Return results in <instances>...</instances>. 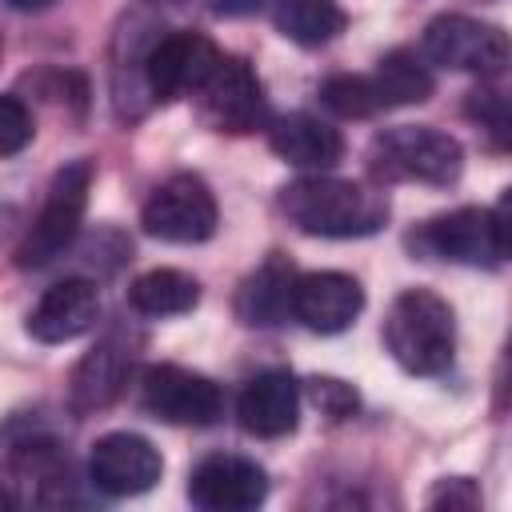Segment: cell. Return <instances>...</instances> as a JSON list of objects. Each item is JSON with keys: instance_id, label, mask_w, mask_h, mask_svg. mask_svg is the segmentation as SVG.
<instances>
[{"instance_id": "obj_14", "label": "cell", "mask_w": 512, "mask_h": 512, "mask_svg": "<svg viewBox=\"0 0 512 512\" xmlns=\"http://www.w3.org/2000/svg\"><path fill=\"white\" fill-rule=\"evenodd\" d=\"M100 320V292L92 280H60L28 312V336L40 344H68Z\"/></svg>"}, {"instance_id": "obj_13", "label": "cell", "mask_w": 512, "mask_h": 512, "mask_svg": "<svg viewBox=\"0 0 512 512\" xmlns=\"http://www.w3.org/2000/svg\"><path fill=\"white\" fill-rule=\"evenodd\" d=\"M360 308H364V288L344 272H304L292 280L288 312L320 336L344 332L360 316Z\"/></svg>"}, {"instance_id": "obj_1", "label": "cell", "mask_w": 512, "mask_h": 512, "mask_svg": "<svg viewBox=\"0 0 512 512\" xmlns=\"http://www.w3.org/2000/svg\"><path fill=\"white\" fill-rule=\"evenodd\" d=\"M280 212L288 216V224H296L308 236L356 240V236H372L384 228L388 196L368 184L316 172V176H300L280 188Z\"/></svg>"}, {"instance_id": "obj_4", "label": "cell", "mask_w": 512, "mask_h": 512, "mask_svg": "<svg viewBox=\"0 0 512 512\" xmlns=\"http://www.w3.org/2000/svg\"><path fill=\"white\" fill-rule=\"evenodd\" d=\"M88 188H92V164L88 160H68L52 176L48 196L40 204V216L32 220L24 240L16 244V268L32 272V268H44L56 256H64V248L80 232V220L88 208Z\"/></svg>"}, {"instance_id": "obj_22", "label": "cell", "mask_w": 512, "mask_h": 512, "mask_svg": "<svg viewBox=\"0 0 512 512\" xmlns=\"http://www.w3.org/2000/svg\"><path fill=\"white\" fill-rule=\"evenodd\" d=\"M320 100L344 116V120H364V116H376L380 112V100H376V88L368 76H352V72H340V76H328L320 84Z\"/></svg>"}, {"instance_id": "obj_5", "label": "cell", "mask_w": 512, "mask_h": 512, "mask_svg": "<svg viewBox=\"0 0 512 512\" xmlns=\"http://www.w3.org/2000/svg\"><path fill=\"white\" fill-rule=\"evenodd\" d=\"M416 244L440 260L468 268H496L508 256L504 244V204L500 208H456L420 228Z\"/></svg>"}, {"instance_id": "obj_18", "label": "cell", "mask_w": 512, "mask_h": 512, "mask_svg": "<svg viewBox=\"0 0 512 512\" xmlns=\"http://www.w3.org/2000/svg\"><path fill=\"white\" fill-rule=\"evenodd\" d=\"M368 80L376 88L380 108H404V104H420V100L432 96V72L412 48L384 52Z\"/></svg>"}, {"instance_id": "obj_29", "label": "cell", "mask_w": 512, "mask_h": 512, "mask_svg": "<svg viewBox=\"0 0 512 512\" xmlns=\"http://www.w3.org/2000/svg\"><path fill=\"white\" fill-rule=\"evenodd\" d=\"M148 4H188V0H148Z\"/></svg>"}, {"instance_id": "obj_11", "label": "cell", "mask_w": 512, "mask_h": 512, "mask_svg": "<svg viewBox=\"0 0 512 512\" xmlns=\"http://www.w3.org/2000/svg\"><path fill=\"white\" fill-rule=\"evenodd\" d=\"M220 48L200 36V32H172L152 44L144 56V80L156 100H176V96H196V88L208 80L216 68Z\"/></svg>"}, {"instance_id": "obj_21", "label": "cell", "mask_w": 512, "mask_h": 512, "mask_svg": "<svg viewBox=\"0 0 512 512\" xmlns=\"http://www.w3.org/2000/svg\"><path fill=\"white\" fill-rule=\"evenodd\" d=\"M292 268H284L280 260H268L244 288H240V316L244 324H276L288 312V296H292Z\"/></svg>"}, {"instance_id": "obj_7", "label": "cell", "mask_w": 512, "mask_h": 512, "mask_svg": "<svg viewBox=\"0 0 512 512\" xmlns=\"http://www.w3.org/2000/svg\"><path fill=\"white\" fill-rule=\"evenodd\" d=\"M424 56L452 72L472 76H500L508 68V36L496 24L472 16H436L424 28Z\"/></svg>"}, {"instance_id": "obj_2", "label": "cell", "mask_w": 512, "mask_h": 512, "mask_svg": "<svg viewBox=\"0 0 512 512\" xmlns=\"http://www.w3.org/2000/svg\"><path fill=\"white\" fill-rule=\"evenodd\" d=\"M384 348L412 376H440L456 356V316L428 288H404L384 316Z\"/></svg>"}, {"instance_id": "obj_17", "label": "cell", "mask_w": 512, "mask_h": 512, "mask_svg": "<svg viewBox=\"0 0 512 512\" xmlns=\"http://www.w3.org/2000/svg\"><path fill=\"white\" fill-rule=\"evenodd\" d=\"M268 148H272L280 160H288V164H296V168H316V172L340 164V156H344L340 132H336L332 124L308 116V112H288V116H280V120L268 128Z\"/></svg>"}, {"instance_id": "obj_9", "label": "cell", "mask_w": 512, "mask_h": 512, "mask_svg": "<svg viewBox=\"0 0 512 512\" xmlns=\"http://www.w3.org/2000/svg\"><path fill=\"white\" fill-rule=\"evenodd\" d=\"M192 100L200 108V120L216 132H252L268 116L264 88H260L256 72L248 68V60L224 56V52Z\"/></svg>"}, {"instance_id": "obj_26", "label": "cell", "mask_w": 512, "mask_h": 512, "mask_svg": "<svg viewBox=\"0 0 512 512\" xmlns=\"http://www.w3.org/2000/svg\"><path fill=\"white\" fill-rule=\"evenodd\" d=\"M468 116L472 120H484L488 124V132L496 136V140H504V132H508V104H504V96L500 92H472L468 96Z\"/></svg>"}, {"instance_id": "obj_25", "label": "cell", "mask_w": 512, "mask_h": 512, "mask_svg": "<svg viewBox=\"0 0 512 512\" xmlns=\"http://www.w3.org/2000/svg\"><path fill=\"white\" fill-rule=\"evenodd\" d=\"M476 504H480V488L468 476H444L428 492V508H476Z\"/></svg>"}, {"instance_id": "obj_20", "label": "cell", "mask_w": 512, "mask_h": 512, "mask_svg": "<svg viewBox=\"0 0 512 512\" xmlns=\"http://www.w3.org/2000/svg\"><path fill=\"white\" fill-rule=\"evenodd\" d=\"M276 28L300 48H320L344 28V8L340 0H276Z\"/></svg>"}, {"instance_id": "obj_27", "label": "cell", "mask_w": 512, "mask_h": 512, "mask_svg": "<svg viewBox=\"0 0 512 512\" xmlns=\"http://www.w3.org/2000/svg\"><path fill=\"white\" fill-rule=\"evenodd\" d=\"M8 8H16V12H40V8H48L52 0H4Z\"/></svg>"}, {"instance_id": "obj_3", "label": "cell", "mask_w": 512, "mask_h": 512, "mask_svg": "<svg viewBox=\"0 0 512 512\" xmlns=\"http://www.w3.org/2000/svg\"><path fill=\"white\" fill-rule=\"evenodd\" d=\"M372 172L392 184H432L448 188L460 180L464 148L456 136L428 124H396L372 136L368 144Z\"/></svg>"}, {"instance_id": "obj_10", "label": "cell", "mask_w": 512, "mask_h": 512, "mask_svg": "<svg viewBox=\"0 0 512 512\" xmlns=\"http://www.w3.org/2000/svg\"><path fill=\"white\" fill-rule=\"evenodd\" d=\"M160 472H164L160 452L152 448V440L136 432H108L88 452V480L96 492L112 500L148 492L160 480Z\"/></svg>"}, {"instance_id": "obj_12", "label": "cell", "mask_w": 512, "mask_h": 512, "mask_svg": "<svg viewBox=\"0 0 512 512\" xmlns=\"http://www.w3.org/2000/svg\"><path fill=\"white\" fill-rule=\"evenodd\" d=\"M268 476L244 456H208L188 476V500L204 512H248L264 504Z\"/></svg>"}, {"instance_id": "obj_23", "label": "cell", "mask_w": 512, "mask_h": 512, "mask_svg": "<svg viewBox=\"0 0 512 512\" xmlns=\"http://www.w3.org/2000/svg\"><path fill=\"white\" fill-rule=\"evenodd\" d=\"M308 400H312L324 416H332V420H344V416H352V412L360 408L356 388L344 384V380H336V376H312V380H308Z\"/></svg>"}, {"instance_id": "obj_19", "label": "cell", "mask_w": 512, "mask_h": 512, "mask_svg": "<svg viewBox=\"0 0 512 512\" xmlns=\"http://www.w3.org/2000/svg\"><path fill=\"white\" fill-rule=\"evenodd\" d=\"M128 304L144 316H184L200 304V284L176 268H152L132 280Z\"/></svg>"}, {"instance_id": "obj_16", "label": "cell", "mask_w": 512, "mask_h": 512, "mask_svg": "<svg viewBox=\"0 0 512 512\" xmlns=\"http://www.w3.org/2000/svg\"><path fill=\"white\" fill-rule=\"evenodd\" d=\"M128 372H132L128 344L120 336H104L72 368V380H68V404H72V412H100V408H108L124 392Z\"/></svg>"}, {"instance_id": "obj_15", "label": "cell", "mask_w": 512, "mask_h": 512, "mask_svg": "<svg viewBox=\"0 0 512 512\" xmlns=\"http://www.w3.org/2000/svg\"><path fill=\"white\" fill-rule=\"evenodd\" d=\"M236 416H240V428L256 440H280L296 428L300 420V384L292 372L284 368H272V372H260L244 384L240 392V404H236Z\"/></svg>"}, {"instance_id": "obj_6", "label": "cell", "mask_w": 512, "mask_h": 512, "mask_svg": "<svg viewBox=\"0 0 512 512\" xmlns=\"http://www.w3.org/2000/svg\"><path fill=\"white\" fill-rule=\"evenodd\" d=\"M140 408L164 424H192L208 428L224 412V392L216 380L180 368V364H152L140 376Z\"/></svg>"}, {"instance_id": "obj_8", "label": "cell", "mask_w": 512, "mask_h": 512, "mask_svg": "<svg viewBox=\"0 0 512 512\" xmlns=\"http://www.w3.org/2000/svg\"><path fill=\"white\" fill-rule=\"evenodd\" d=\"M140 224L148 236L164 240V244H200L216 232L220 212L216 200L208 192V184L200 176H168L144 204Z\"/></svg>"}, {"instance_id": "obj_28", "label": "cell", "mask_w": 512, "mask_h": 512, "mask_svg": "<svg viewBox=\"0 0 512 512\" xmlns=\"http://www.w3.org/2000/svg\"><path fill=\"white\" fill-rule=\"evenodd\" d=\"M12 504H16V496L8 488H0V508H12Z\"/></svg>"}, {"instance_id": "obj_24", "label": "cell", "mask_w": 512, "mask_h": 512, "mask_svg": "<svg viewBox=\"0 0 512 512\" xmlns=\"http://www.w3.org/2000/svg\"><path fill=\"white\" fill-rule=\"evenodd\" d=\"M32 112L16 96H0V156H16L32 144Z\"/></svg>"}]
</instances>
